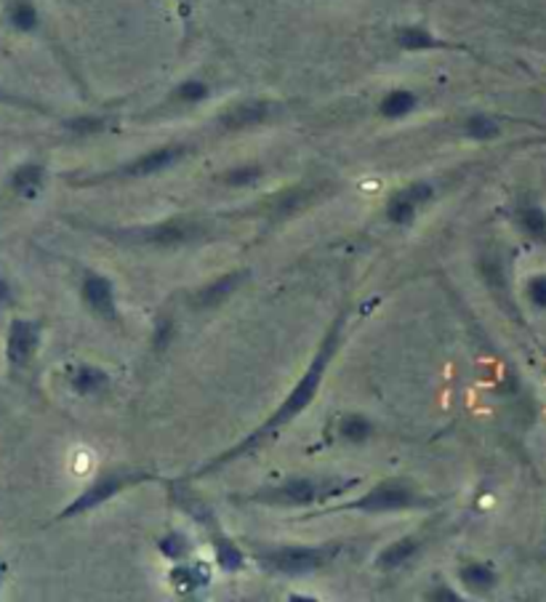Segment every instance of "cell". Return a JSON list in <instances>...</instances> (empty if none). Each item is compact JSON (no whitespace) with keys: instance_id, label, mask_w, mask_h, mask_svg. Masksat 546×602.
<instances>
[{"instance_id":"1","label":"cell","mask_w":546,"mask_h":602,"mask_svg":"<svg viewBox=\"0 0 546 602\" xmlns=\"http://www.w3.org/2000/svg\"><path fill=\"white\" fill-rule=\"evenodd\" d=\"M341 329H344V318H339L337 323L331 325V331H328V336L322 339L318 355H315L312 363H309V369H307V373H305V378H301V382L296 384V390L291 392V395L286 397V403H282L280 408L275 411V416H269L267 422L261 424V427L256 429L251 437H246V440H243L240 445H235V448H233V450H227L225 456H219V459H216V461L206 464V467H203L197 475L214 473V469L225 467L227 461L238 459V456L248 454V450H254L256 445H259L261 440H265V437L275 435V432L286 427L288 422H293V418L299 416L301 411H305L307 405L315 401V395H318V390H320V384H322V376H326L328 363H331L333 355H337V350H339V344H341Z\"/></svg>"},{"instance_id":"2","label":"cell","mask_w":546,"mask_h":602,"mask_svg":"<svg viewBox=\"0 0 546 602\" xmlns=\"http://www.w3.org/2000/svg\"><path fill=\"white\" fill-rule=\"evenodd\" d=\"M193 153V144L171 142L161 144V147L147 149V153L136 155L134 160L121 163V166L110 168V172L89 176V179H81L78 185H102V181H128V179H147V176H157L168 168H174L176 163H182L187 155Z\"/></svg>"},{"instance_id":"3","label":"cell","mask_w":546,"mask_h":602,"mask_svg":"<svg viewBox=\"0 0 546 602\" xmlns=\"http://www.w3.org/2000/svg\"><path fill=\"white\" fill-rule=\"evenodd\" d=\"M426 499L419 494L411 482L405 480H384L379 486H373L365 496H360L358 501L347 504L341 509H358V512L379 515V512H403V509L424 507Z\"/></svg>"},{"instance_id":"4","label":"cell","mask_w":546,"mask_h":602,"mask_svg":"<svg viewBox=\"0 0 546 602\" xmlns=\"http://www.w3.org/2000/svg\"><path fill=\"white\" fill-rule=\"evenodd\" d=\"M107 238H121L126 243H144V246H182L189 240L200 238L203 227L187 219H171L161 221V225L136 227V230H99Z\"/></svg>"},{"instance_id":"5","label":"cell","mask_w":546,"mask_h":602,"mask_svg":"<svg viewBox=\"0 0 546 602\" xmlns=\"http://www.w3.org/2000/svg\"><path fill=\"white\" fill-rule=\"evenodd\" d=\"M337 482H320V480H309V477H296V480L280 482L275 488H265L259 494L251 496V501L256 504H280V507H309V504L326 499L328 494H333Z\"/></svg>"},{"instance_id":"6","label":"cell","mask_w":546,"mask_h":602,"mask_svg":"<svg viewBox=\"0 0 546 602\" xmlns=\"http://www.w3.org/2000/svg\"><path fill=\"white\" fill-rule=\"evenodd\" d=\"M333 552L328 549H315V547H282L272 549V552H261L259 562L261 568L269 573L278 575H301L309 571H318L331 560Z\"/></svg>"},{"instance_id":"7","label":"cell","mask_w":546,"mask_h":602,"mask_svg":"<svg viewBox=\"0 0 546 602\" xmlns=\"http://www.w3.org/2000/svg\"><path fill=\"white\" fill-rule=\"evenodd\" d=\"M140 480H150L147 475H140V473H128V469H123V473H110L107 477H102V480H96L94 486H91L89 490H85L83 496H78L75 501L70 504L68 509H64L62 520H68V517H75V515H83L89 512V509H96L99 504L110 501L115 494H121V490H126L134 486V482Z\"/></svg>"},{"instance_id":"8","label":"cell","mask_w":546,"mask_h":602,"mask_svg":"<svg viewBox=\"0 0 546 602\" xmlns=\"http://www.w3.org/2000/svg\"><path fill=\"white\" fill-rule=\"evenodd\" d=\"M38 346H41V325L24 318L11 320L9 336H6V360H9L11 371L28 369Z\"/></svg>"},{"instance_id":"9","label":"cell","mask_w":546,"mask_h":602,"mask_svg":"<svg viewBox=\"0 0 546 602\" xmlns=\"http://www.w3.org/2000/svg\"><path fill=\"white\" fill-rule=\"evenodd\" d=\"M278 113V104L269 100H243L229 104L227 110H222L216 123H219L222 131H229V134H238V131H248L256 126H265V123Z\"/></svg>"},{"instance_id":"10","label":"cell","mask_w":546,"mask_h":602,"mask_svg":"<svg viewBox=\"0 0 546 602\" xmlns=\"http://www.w3.org/2000/svg\"><path fill=\"white\" fill-rule=\"evenodd\" d=\"M434 189L430 181H411L398 193H392V198L387 200V219L398 227H408L416 221L424 203H430Z\"/></svg>"},{"instance_id":"11","label":"cell","mask_w":546,"mask_h":602,"mask_svg":"<svg viewBox=\"0 0 546 602\" xmlns=\"http://www.w3.org/2000/svg\"><path fill=\"white\" fill-rule=\"evenodd\" d=\"M0 22L11 32H19V35H35L43 28V17L35 0H3Z\"/></svg>"},{"instance_id":"12","label":"cell","mask_w":546,"mask_h":602,"mask_svg":"<svg viewBox=\"0 0 546 602\" xmlns=\"http://www.w3.org/2000/svg\"><path fill=\"white\" fill-rule=\"evenodd\" d=\"M394 43H398L400 51H411V54H419V51H456L462 45H453L443 38H437L434 32L426 28V24H403V28L394 30Z\"/></svg>"},{"instance_id":"13","label":"cell","mask_w":546,"mask_h":602,"mask_svg":"<svg viewBox=\"0 0 546 602\" xmlns=\"http://www.w3.org/2000/svg\"><path fill=\"white\" fill-rule=\"evenodd\" d=\"M83 301L96 318L110 320V323L117 320L113 283H110L107 278H102V274H89V278L83 280Z\"/></svg>"},{"instance_id":"14","label":"cell","mask_w":546,"mask_h":602,"mask_svg":"<svg viewBox=\"0 0 546 602\" xmlns=\"http://www.w3.org/2000/svg\"><path fill=\"white\" fill-rule=\"evenodd\" d=\"M45 179H49V172H45L43 163L28 160L22 166H17L9 176V187L11 193L19 195V198H38L41 189L45 187Z\"/></svg>"},{"instance_id":"15","label":"cell","mask_w":546,"mask_h":602,"mask_svg":"<svg viewBox=\"0 0 546 602\" xmlns=\"http://www.w3.org/2000/svg\"><path fill=\"white\" fill-rule=\"evenodd\" d=\"M419 110V96L411 89H392L381 96L379 102V115L384 121H403L411 113Z\"/></svg>"},{"instance_id":"16","label":"cell","mask_w":546,"mask_h":602,"mask_svg":"<svg viewBox=\"0 0 546 602\" xmlns=\"http://www.w3.org/2000/svg\"><path fill=\"white\" fill-rule=\"evenodd\" d=\"M210 96V86L200 77H187L179 86L168 94V100L163 102V107H195V104L206 102Z\"/></svg>"},{"instance_id":"17","label":"cell","mask_w":546,"mask_h":602,"mask_svg":"<svg viewBox=\"0 0 546 602\" xmlns=\"http://www.w3.org/2000/svg\"><path fill=\"white\" fill-rule=\"evenodd\" d=\"M210 531H214V547H216V560H219V565L225 568L227 573L240 571V568L246 565V558H243L240 549L219 533V528H216L214 520H210Z\"/></svg>"},{"instance_id":"18","label":"cell","mask_w":546,"mask_h":602,"mask_svg":"<svg viewBox=\"0 0 546 602\" xmlns=\"http://www.w3.org/2000/svg\"><path fill=\"white\" fill-rule=\"evenodd\" d=\"M107 382H110L107 373L94 369V365H81V369H75V373H72L70 378L72 390H75L78 395H96V392L107 387Z\"/></svg>"},{"instance_id":"19","label":"cell","mask_w":546,"mask_h":602,"mask_svg":"<svg viewBox=\"0 0 546 602\" xmlns=\"http://www.w3.org/2000/svg\"><path fill=\"white\" fill-rule=\"evenodd\" d=\"M419 552V541L416 539H403V541H394L384 549V552L379 554L377 565L381 571H394V568H400L403 562H408L413 558V554Z\"/></svg>"},{"instance_id":"20","label":"cell","mask_w":546,"mask_h":602,"mask_svg":"<svg viewBox=\"0 0 546 602\" xmlns=\"http://www.w3.org/2000/svg\"><path fill=\"white\" fill-rule=\"evenodd\" d=\"M243 278H246V272H233V274H225V278L216 280L214 286L203 288L200 293H197L195 304L200 307H208V304H216V301H222L225 297H229V293L235 291L243 283Z\"/></svg>"},{"instance_id":"21","label":"cell","mask_w":546,"mask_h":602,"mask_svg":"<svg viewBox=\"0 0 546 602\" xmlns=\"http://www.w3.org/2000/svg\"><path fill=\"white\" fill-rule=\"evenodd\" d=\"M464 134L475 142H491L502 134V126H498L496 117H491L485 113H475L464 121Z\"/></svg>"},{"instance_id":"22","label":"cell","mask_w":546,"mask_h":602,"mask_svg":"<svg viewBox=\"0 0 546 602\" xmlns=\"http://www.w3.org/2000/svg\"><path fill=\"white\" fill-rule=\"evenodd\" d=\"M171 581H174V587L179 589L182 594H193L197 589H203L210 581V575L206 573V568L203 565H187V568H176L174 573H171Z\"/></svg>"},{"instance_id":"23","label":"cell","mask_w":546,"mask_h":602,"mask_svg":"<svg viewBox=\"0 0 546 602\" xmlns=\"http://www.w3.org/2000/svg\"><path fill=\"white\" fill-rule=\"evenodd\" d=\"M462 581L470 592H488V589L496 584V573H493L488 565L472 562V565L462 568Z\"/></svg>"},{"instance_id":"24","label":"cell","mask_w":546,"mask_h":602,"mask_svg":"<svg viewBox=\"0 0 546 602\" xmlns=\"http://www.w3.org/2000/svg\"><path fill=\"white\" fill-rule=\"evenodd\" d=\"M107 126H110V121L104 115H78V117H70V121H64V128L75 136L102 134V131Z\"/></svg>"},{"instance_id":"25","label":"cell","mask_w":546,"mask_h":602,"mask_svg":"<svg viewBox=\"0 0 546 602\" xmlns=\"http://www.w3.org/2000/svg\"><path fill=\"white\" fill-rule=\"evenodd\" d=\"M312 189L309 187H296V189H288L282 198H278V203H275V214L278 216H288L293 211H301V208L307 206L309 200H312Z\"/></svg>"},{"instance_id":"26","label":"cell","mask_w":546,"mask_h":602,"mask_svg":"<svg viewBox=\"0 0 546 602\" xmlns=\"http://www.w3.org/2000/svg\"><path fill=\"white\" fill-rule=\"evenodd\" d=\"M341 437H344L347 443H352V445H360V443H365L368 437H371V422H368V418L363 416H347L344 422H341Z\"/></svg>"},{"instance_id":"27","label":"cell","mask_w":546,"mask_h":602,"mask_svg":"<svg viewBox=\"0 0 546 602\" xmlns=\"http://www.w3.org/2000/svg\"><path fill=\"white\" fill-rule=\"evenodd\" d=\"M0 107H11V110H28V113H38V115H51V110L45 104L30 100V96L14 94V91L0 86Z\"/></svg>"},{"instance_id":"28","label":"cell","mask_w":546,"mask_h":602,"mask_svg":"<svg viewBox=\"0 0 546 602\" xmlns=\"http://www.w3.org/2000/svg\"><path fill=\"white\" fill-rule=\"evenodd\" d=\"M261 166H238V168H229V172L225 174V185L229 187H251L254 181L261 179Z\"/></svg>"},{"instance_id":"29","label":"cell","mask_w":546,"mask_h":602,"mask_svg":"<svg viewBox=\"0 0 546 602\" xmlns=\"http://www.w3.org/2000/svg\"><path fill=\"white\" fill-rule=\"evenodd\" d=\"M519 221H523V227L530 235H536V238H546V214L538 206L525 208V211L519 214Z\"/></svg>"},{"instance_id":"30","label":"cell","mask_w":546,"mask_h":602,"mask_svg":"<svg viewBox=\"0 0 546 602\" xmlns=\"http://www.w3.org/2000/svg\"><path fill=\"white\" fill-rule=\"evenodd\" d=\"M187 547H189L187 539H184V536H179V533H171L161 541L163 554H168V558H182V554L187 552Z\"/></svg>"},{"instance_id":"31","label":"cell","mask_w":546,"mask_h":602,"mask_svg":"<svg viewBox=\"0 0 546 602\" xmlns=\"http://www.w3.org/2000/svg\"><path fill=\"white\" fill-rule=\"evenodd\" d=\"M528 297H530L533 304L546 307V274H542V278H533V280H530Z\"/></svg>"},{"instance_id":"32","label":"cell","mask_w":546,"mask_h":602,"mask_svg":"<svg viewBox=\"0 0 546 602\" xmlns=\"http://www.w3.org/2000/svg\"><path fill=\"white\" fill-rule=\"evenodd\" d=\"M483 272H485V278H488V283L493 286H502L504 283V278H502V261L498 259H493L488 257L483 261Z\"/></svg>"},{"instance_id":"33","label":"cell","mask_w":546,"mask_h":602,"mask_svg":"<svg viewBox=\"0 0 546 602\" xmlns=\"http://www.w3.org/2000/svg\"><path fill=\"white\" fill-rule=\"evenodd\" d=\"M176 9H179V17L184 22H189V17L195 11V0H176Z\"/></svg>"},{"instance_id":"34","label":"cell","mask_w":546,"mask_h":602,"mask_svg":"<svg viewBox=\"0 0 546 602\" xmlns=\"http://www.w3.org/2000/svg\"><path fill=\"white\" fill-rule=\"evenodd\" d=\"M11 297H14V291H11V283H9V280L0 278V307L9 304Z\"/></svg>"},{"instance_id":"35","label":"cell","mask_w":546,"mask_h":602,"mask_svg":"<svg viewBox=\"0 0 546 602\" xmlns=\"http://www.w3.org/2000/svg\"><path fill=\"white\" fill-rule=\"evenodd\" d=\"M430 598H432V600H449V602H459V598H456V594L451 592V589H437V592H432Z\"/></svg>"},{"instance_id":"36","label":"cell","mask_w":546,"mask_h":602,"mask_svg":"<svg viewBox=\"0 0 546 602\" xmlns=\"http://www.w3.org/2000/svg\"><path fill=\"white\" fill-rule=\"evenodd\" d=\"M3 571H6V568H3V565H0V584H3Z\"/></svg>"}]
</instances>
